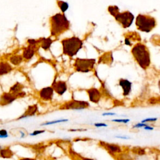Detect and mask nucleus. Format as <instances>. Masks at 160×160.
Segmentation results:
<instances>
[{
    "instance_id": "18",
    "label": "nucleus",
    "mask_w": 160,
    "mask_h": 160,
    "mask_svg": "<svg viewBox=\"0 0 160 160\" xmlns=\"http://www.w3.org/2000/svg\"><path fill=\"white\" fill-rule=\"evenodd\" d=\"M22 88H23L22 84L17 82L16 84H14L11 87L9 92H11V93H12V94H14L17 96V94L18 93H19L20 92L22 91Z\"/></svg>"
},
{
    "instance_id": "27",
    "label": "nucleus",
    "mask_w": 160,
    "mask_h": 160,
    "mask_svg": "<svg viewBox=\"0 0 160 160\" xmlns=\"http://www.w3.org/2000/svg\"><path fill=\"white\" fill-rule=\"evenodd\" d=\"M112 122H122V123H128V122L130 121V119H115L112 120Z\"/></svg>"
},
{
    "instance_id": "9",
    "label": "nucleus",
    "mask_w": 160,
    "mask_h": 160,
    "mask_svg": "<svg viewBox=\"0 0 160 160\" xmlns=\"http://www.w3.org/2000/svg\"><path fill=\"white\" fill-rule=\"evenodd\" d=\"M16 99H18L17 96L11 92H4L0 96V106H4L9 105Z\"/></svg>"
},
{
    "instance_id": "14",
    "label": "nucleus",
    "mask_w": 160,
    "mask_h": 160,
    "mask_svg": "<svg viewBox=\"0 0 160 160\" xmlns=\"http://www.w3.org/2000/svg\"><path fill=\"white\" fill-rule=\"evenodd\" d=\"M119 85L123 90V96H126L129 95L131 91V82L127 79H121L119 80Z\"/></svg>"
},
{
    "instance_id": "34",
    "label": "nucleus",
    "mask_w": 160,
    "mask_h": 160,
    "mask_svg": "<svg viewBox=\"0 0 160 160\" xmlns=\"http://www.w3.org/2000/svg\"><path fill=\"white\" fill-rule=\"evenodd\" d=\"M18 160H36L34 158H21Z\"/></svg>"
},
{
    "instance_id": "37",
    "label": "nucleus",
    "mask_w": 160,
    "mask_h": 160,
    "mask_svg": "<svg viewBox=\"0 0 160 160\" xmlns=\"http://www.w3.org/2000/svg\"><path fill=\"white\" fill-rule=\"evenodd\" d=\"M84 131V129H69V131Z\"/></svg>"
},
{
    "instance_id": "21",
    "label": "nucleus",
    "mask_w": 160,
    "mask_h": 160,
    "mask_svg": "<svg viewBox=\"0 0 160 160\" xmlns=\"http://www.w3.org/2000/svg\"><path fill=\"white\" fill-rule=\"evenodd\" d=\"M108 11L112 16L115 17L119 12V9L116 6H111L108 7Z\"/></svg>"
},
{
    "instance_id": "29",
    "label": "nucleus",
    "mask_w": 160,
    "mask_h": 160,
    "mask_svg": "<svg viewBox=\"0 0 160 160\" xmlns=\"http://www.w3.org/2000/svg\"><path fill=\"white\" fill-rule=\"evenodd\" d=\"M44 132H45V130H35L32 133H30L29 135L30 136H36V135H39L40 134H42Z\"/></svg>"
},
{
    "instance_id": "10",
    "label": "nucleus",
    "mask_w": 160,
    "mask_h": 160,
    "mask_svg": "<svg viewBox=\"0 0 160 160\" xmlns=\"http://www.w3.org/2000/svg\"><path fill=\"white\" fill-rule=\"evenodd\" d=\"M39 97L43 101H51L52 99L54 89L52 87H46L41 89L39 91Z\"/></svg>"
},
{
    "instance_id": "22",
    "label": "nucleus",
    "mask_w": 160,
    "mask_h": 160,
    "mask_svg": "<svg viewBox=\"0 0 160 160\" xmlns=\"http://www.w3.org/2000/svg\"><path fill=\"white\" fill-rule=\"evenodd\" d=\"M69 154L72 160H82V159L80 157V154H77L71 148H70V149L69 150Z\"/></svg>"
},
{
    "instance_id": "2",
    "label": "nucleus",
    "mask_w": 160,
    "mask_h": 160,
    "mask_svg": "<svg viewBox=\"0 0 160 160\" xmlns=\"http://www.w3.org/2000/svg\"><path fill=\"white\" fill-rule=\"evenodd\" d=\"M131 52L136 61L142 69L149 67L151 63L150 54L145 45L141 42L137 43L132 48Z\"/></svg>"
},
{
    "instance_id": "23",
    "label": "nucleus",
    "mask_w": 160,
    "mask_h": 160,
    "mask_svg": "<svg viewBox=\"0 0 160 160\" xmlns=\"http://www.w3.org/2000/svg\"><path fill=\"white\" fill-rule=\"evenodd\" d=\"M58 5L62 12H64L68 9V4L66 2L62 1H58Z\"/></svg>"
},
{
    "instance_id": "35",
    "label": "nucleus",
    "mask_w": 160,
    "mask_h": 160,
    "mask_svg": "<svg viewBox=\"0 0 160 160\" xmlns=\"http://www.w3.org/2000/svg\"><path fill=\"white\" fill-rule=\"evenodd\" d=\"M116 138H119V139H128L130 138L129 137H126V136H116Z\"/></svg>"
},
{
    "instance_id": "32",
    "label": "nucleus",
    "mask_w": 160,
    "mask_h": 160,
    "mask_svg": "<svg viewBox=\"0 0 160 160\" xmlns=\"http://www.w3.org/2000/svg\"><path fill=\"white\" fill-rule=\"evenodd\" d=\"M115 114L114 112H104L102 114V116H114Z\"/></svg>"
},
{
    "instance_id": "15",
    "label": "nucleus",
    "mask_w": 160,
    "mask_h": 160,
    "mask_svg": "<svg viewBox=\"0 0 160 160\" xmlns=\"http://www.w3.org/2000/svg\"><path fill=\"white\" fill-rule=\"evenodd\" d=\"M36 44H29V46L24 49L22 57L23 58L28 60L30 59L35 53V46Z\"/></svg>"
},
{
    "instance_id": "26",
    "label": "nucleus",
    "mask_w": 160,
    "mask_h": 160,
    "mask_svg": "<svg viewBox=\"0 0 160 160\" xmlns=\"http://www.w3.org/2000/svg\"><path fill=\"white\" fill-rule=\"evenodd\" d=\"M8 137V132L6 129H0V138H6Z\"/></svg>"
},
{
    "instance_id": "24",
    "label": "nucleus",
    "mask_w": 160,
    "mask_h": 160,
    "mask_svg": "<svg viewBox=\"0 0 160 160\" xmlns=\"http://www.w3.org/2000/svg\"><path fill=\"white\" fill-rule=\"evenodd\" d=\"M68 119H58V120H55V121H47L44 123H42L41 125V126H46V125H51V124H54L59 122H66L68 121Z\"/></svg>"
},
{
    "instance_id": "8",
    "label": "nucleus",
    "mask_w": 160,
    "mask_h": 160,
    "mask_svg": "<svg viewBox=\"0 0 160 160\" xmlns=\"http://www.w3.org/2000/svg\"><path fill=\"white\" fill-rule=\"evenodd\" d=\"M99 144L101 146L103 147L109 154L112 155L119 154L122 152V148L119 146L115 144H111L104 141H100Z\"/></svg>"
},
{
    "instance_id": "20",
    "label": "nucleus",
    "mask_w": 160,
    "mask_h": 160,
    "mask_svg": "<svg viewBox=\"0 0 160 160\" xmlns=\"http://www.w3.org/2000/svg\"><path fill=\"white\" fill-rule=\"evenodd\" d=\"M23 57L21 56H19V55H16V56H13L12 57L10 58V62L14 64V65H19L22 61Z\"/></svg>"
},
{
    "instance_id": "31",
    "label": "nucleus",
    "mask_w": 160,
    "mask_h": 160,
    "mask_svg": "<svg viewBox=\"0 0 160 160\" xmlns=\"http://www.w3.org/2000/svg\"><path fill=\"white\" fill-rule=\"evenodd\" d=\"M94 126L96 127H107L108 125L105 123H102V122H98V123H94Z\"/></svg>"
},
{
    "instance_id": "28",
    "label": "nucleus",
    "mask_w": 160,
    "mask_h": 160,
    "mask_svg": "<svg viewBox=\"0 0 160 160\" xmlns=\"http://www.w3.org/2000/svg\"><path fill=\"white\" fill-rule=\"evenodd\" d=\"M157 119H158V118H146V119H143L142 121H141V122H142V123H146V122H155V121H157Z\"/></svg>"
},
{
    "instance_id": "19",
    "label": "nucleus",
    "mask_w": 160,
    "mask_h": 160,
    "mask_svg": "<svg viewBox=\"0 0 160 160\" xmlns=\"http://www.w3.org/2000/svg\"><path fill=\"white\" fill-rule=\"evenodd\" d=\"M41 40H42V41H41L42 48L43 49H44L45 51L48 50L50 48V46L52 42V41L51 40V38H42V39H41Z\"/></svg>"
},
{
    "instance_id": "4",
    "label": "nucleus",
    "mask_w": 160,
    "mask_h": 160,
    "mask_svg": "<svg viewBox=\"0 0 160 160\" xmlns=\"http://www.w3.org/2000/svg\"><path fill=\"white\" fill-rule=\"evenodd\" d=\"M156 25V21L151 16L139 14L136 18L137 29L142 32H149L155 28Z\"/></svg>"
},
{
    "instance_id": "30",
    "label": "nucleus",
    "mask_w": 160,
    "mask_h": 160,
    "mask_svg": "<svg viewBox=\"0 0 160 160\" xmlns=\"http://www.w3.org/2000/svg\"><path fill=\"white\" fill-rule=\"evenodd\" d=\"M148 126V124L146 123H142V122H139L137 123L136 124H134L132 126V128H142V127H145Z\"/></svg>"
},
{
    "instance_id": "12",
    "label": "nucleus",
    "mask_w": 160,
    "mask_h": 160,
    "mask_svg": "<svg viewBox=\"0 0 160 160\" xmlns=\"http://www.w3.org/2000/svg\"><path fill=\"white\" fill-rule=\"evenodd\" d=\"M89 101L94 103H98L101 99V92L96 88H92L87 90Z\"/></svg>"
},
{
    "instance_id": "11",
    "label": "nucleus",
    "mask_w": 160,
    "mask_h": 160,
    "mask_svg": "<svg viewBox=\"0 0 160 160\" xmlns=\"http://www.w3.org/2000/svg\"><path fill=\"white\" fill-rule=\"evenodd\" d=\"M52 89L57 94L61 96L67 91V85L64 81H54L52 84Z\"/></svg>"
},
{
    "instance_id": "6",
    "label": "nucleus",
    "mask_w": 160,
    "mask_h": 160,
    "mask_svg": "<svg viewBox=\"0 0 160 160\" xmlns=\"http://www.w3.org/2000/svg\"><path fill=\"white\" fill-rule=\"evenodd\" d=\"M89 104L87 101H78V100H71L62 104L59 109L61 110H81L89 108Z\"/></svg>"
},
{
    "instance_id": "16",
    "label": "nucleus",
    "mask_w": 160,
    "mask_h": 160,
    "mask_svg": "<svg viewBox=\"0 0 160 160\" xmlns=\"http://www.w3.org/2000/svg\"><path fill=\"white\" fill-rule=\"evenodd\" d=\"M12 71V67L6 62H0V76L9 73Z\"/></svg>"
},
{
    "instance_id": "13",
    "label": "nucleus",
    "mask_w": 160,
    "mask_h": 160,
    "mask_svg": "<svg viewBox=\"0 0 160 160\" xmlns=\"http://www.w3.org/2000/svg\"><path fill=\"white\" fill-rule=\"evenodd\" d=\"M37 111H38V106L36 104L29 106L28 107V108L26 109V110L24 111V112L20 117H19L17 119L19 120V119H22L24 118H29V117L34 116L36 114V113L37 112Z\"/></svg>"
},
{
    "instance_id": "17",
    "label": "nucleus",
    "mask_w": 160,
    "mask_h": 160,
    "mask_svg": "<svg viewBox=\"0 0 160 160\" xmlns=\"http://www.w3.org/2000/svg\"><path fill=\"white\" fill-rule=\"evenodd\" d=\"M13 152L9 148H2L0 150V157L4 159H10L13 156Z\"/></svg>"
},
{
    "instance_id": "36",
    "label": "nucleus",
    "mask_w": 160,
    "mask_h": 160,
    "mask_svg": "<svg viewBox=\"0 0 160 160\" xmlns=\"http://www.w3.org/2000/svg\"><path fill=\"white\" fill-rule=\"evenodd\" d=\"M80 157L82 159V160H94L93 159H91V158H86V157H83L81 155H80Z\"/></svg>"
},
{
    "instance_id": "25",
    "label": "nucleus",
    "mask_w": 160,
    "mask_h": 160,
    "mask_svg": "<svg viewBox=\"0 0 160 160\" xmlns=\"http://www.w3.org/2000/svg\"><path fill=\"white\" fill-rule=\"evenodd\" d=\"M132 151L136 152V154H138V155H140V156H142L144 155L146 152H145V150L141 148H134V150L132 149Z\"/></svg>"
},
{
    "instance_id": "33",
    "label": "nucleus",
    "mask_w": 160,
    "mask_h": 160,
    "mask_svg": "<svg viewBox=\"0 0 160 160\" xmlns=\"http://www.w3.org/2000/svg\"><path fill=\"white\" fill-rule=\"evenodd\" d=\"M144 130H153V129H154V128L148 125V126L144 127Z\"/></svg>"
},
{
    "instance_id": "5",
    "label": "nucleus",
    "mask_w": 160,
    "mask_h": 160,
    "mask_svg": "<svg viewBox=\"0 0 160 160\" xmlns=\"http://www.w3.org/2000/svg\"><path fill=\"white\" fill-rule=\"evenodd\" d=\"M95 63L96 60L94 59L77 58L74 62V66L78 72H88L92 70Z\"/></svg>"
},
{
    "instance_id": "7",
    "label": "nucleus",
    "mask_w": 160,
    "mask_h": 160,
    "mask_svg": "<svg viewBox=\"0 0 160 160\" xmlns=\"http://www.w3.org/2000/svg\"><path fill=\"white\" fill-rule=\"evenodd\" d=\"M115 19L124 28H129L132 23L134 17V15L129 11L119 12L115 17Z\"/></svg>"
},
{
    "instance_id": "3",
    "label": "nucleus",
    "mask_w": 160,
    "mask_h": 160,
    "mask_svg": "<svg viewBox=\"0 0 160 160\" xmlns=\"http://www.w3.org/2000/svg\"><path fill=\"white\" fill-rule=\"evenodd\" d=\"M62 51L69 57L75 56L82 46V41L78 37L66 38L61 41Z\"/></svg>"
},
{
    "instance_id": "1",
    "label": "nucleus",
    "mask_w": 160,
    "mask_h": 160,
    "mask_svg": "<svg viewBox=\"0 0 160 160\" xmlns=\"http://www.w3.org/2000/svg\"><path fill=\"white\" fill-rule=\"evenodd\" d=\"M69 21L64 14L58 13L50 18L51 34L52 36H59L69 28Z\"/></svg>"
}]
</instances>
